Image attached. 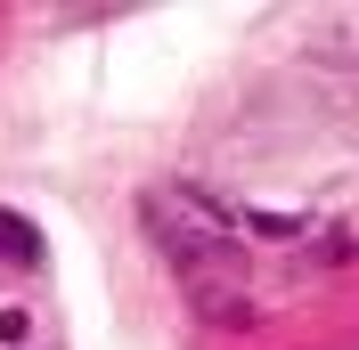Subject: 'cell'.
<instances>
[{"label": "cell", "instance_id": "cell-1", "mask_svg": "<svg viewBox=\"0 0 359 350\" xmlns=\"http://www.w3.org/2000/svg\"><path fill=\"white\" fill-rule=\"evenodd\" d=\"M139 220H147V237L163 244V261H172L180 293L212 318V326H245L253 318V253H237V220L221 204H204L196 188H156V196H139Z\"/></svg>", "mask_w": 359, "mask_h": 350}, {"label": "cell", "instance_id": "cell-3", "mask_svg": "<svg viewBox=\"0 0 359 350\" xmlns=\"http://www.w3.org/2000/svg\"><path fill=\"white\" fill-rule=\"evenodd\" d=\"M0 261L8 269H41V228L25 212H8V204H0Z\"/></svg>", "mask_w": 359, "mask_h": 350}, {"label": "cell", "instance_id": "cell-4", "mask_svg": "<svg viewBox=\"0 0 359 350\" xmlns=\"http://www.w3.org/2000/svg\"><path fill=\"white\" fill-rule=\"evenodd\" d=\"M25 334H33V309H0V342L17 350V342H25Z\"/></svg>", "mask_w": 359, "mask_h": 350}, {"label": "cell", "instance_id": "cell-2", "mask_svg": "<svg viewBox=\"0 0 359 350\" xmlns=\"http://www.w3.org/2000/svg\"><path fill=\"white\" fill-rule=\"evenodd\" d=\"M302 41L327 57V66H343V74H359V8H318L311 24H302Z\"/></svg>", "mask_w": 359, "mask_h": 350}]
</instances>
